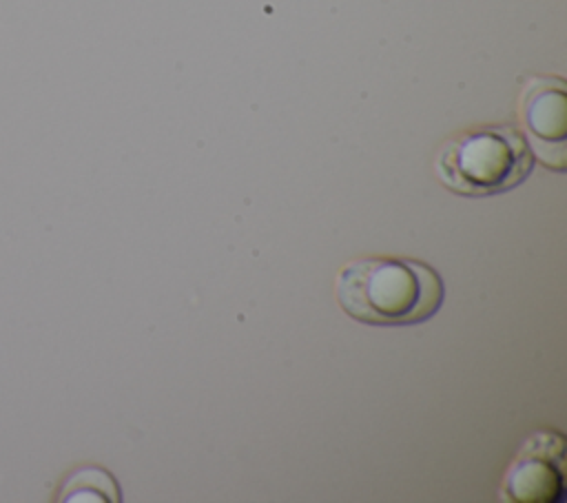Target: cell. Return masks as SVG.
Wrapping results in <instances>:
<instances>
[{
    "label": "cell",
    "instance_id": "cell-4",
    "mask_svg": "<svg viewBox=\"0 0 567 503\" xmlns=\"http://www.w3.org/2000/svg\"><path fill=\"white\" fill-rule=\"evenodd\" d=\"M505 492L516 501H560L563 479L560 472L543 459L518 461L507 476Z\"/></svg>",
    "mask_w": 567,
    "mask_h": 503
},
{
    "label": "cell",
    "instance_id": "cell-1",
    "mask_svg": "<svg viewBox=\"0 0 567 503\" xmlns=\"http://www.w3.org/2000/svg\"><path fill=\"white\" fill-rule=\"evenodd\" d=\"M343 312L368 326H414L432 319L445 301L441 275L416 259L361 257L334 281Z\"/></svg>",
    "mask_w": 567,
    "mask_h": 503
},
{
    "label": "cell",
    "instance_id": "cell-3",
    "mask_svg": "<svg viewBox=\"0 0 567 503\" xmlns=\"http://www.w3.org/2000/svg\"><path fill=\"white\" fill-rule=\"evenodd\" d=\"M523 115L527 122V129L538 140H556L563 142L565 135V93L563 82H558L556 89L543 84H534L527 89L523 100Z\"/></svg>",
    "mask_w": 567,
    "mask_h": 503
},
{
    "label": "cell",
    "instance_id": "cell-2",
    "mask_svg": "<svg viewBox=\"0 0 567 503\" xmlns=\"http://www.w3.org/2000/svg\"><path fill=\"white\" fill-rule=\"evenodd\" d=\"M534 168V151L514 126H481L450 137L436 153L439 182L465 197L514 191Z\"/></svg>",
    "mask_w": 567,
    "mask_h": 503
},
{
    "label": "cell",
    "instance_id": "cell-5",
    "mask_svg": "<svg viewBox=\"0 0 567 503\" xmlns=\"http://www.w3.org/2000/svg\"><path fill=\"white\" fill-rule=\"evenodd\" d=\"M60 501H120V487L113 476L102 468H80L64 481Z\"/></svg>",
    "mask_w": 567,
    "mask_h": 503
}]
</instances>
